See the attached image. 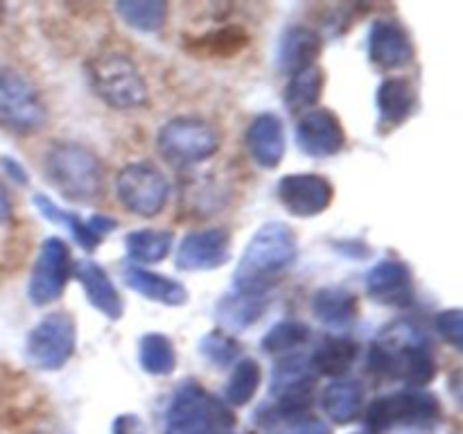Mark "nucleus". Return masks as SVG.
I'll return each mask as SVG.
<instances>
[{
  "label": "nucleus",
  "mask_w": 463,
  "mask_h": 434,
  "mask_svg": "<svg viewBox=\"0 0 463 434\" xmlns=\"http://www.w3.org/2000/svg\"><path fill=\"white\" fill-rule=\"evenodd\" d=\"M297 235L288 224L269 222L260 226L240 258L238 269H235V285L240 292L262 297L297 260Z\"/></svg>",
  "instance_id": "nucleus-1"
},
{
  "label": "nucleus",
  "mask_w": 463,
  "mask_h": 434,
  "mask_svg": "<svg viewBox=\"0 0 463 434\" xmlns=\"http://www.w3.org/2000/svg\"><path fill=\"white\" fill-rule=\"evenodd\" d=\"M369 371L380 378L425 387L437 378V360L414 328H405V333L389 330L383 339L371 344Z\"/></svg>",
  "instance_id": "nucleus-2"
},
{
  "label": "nucleus",
  "mask_w": 463,
  "mask_h": 434,
  "mask_svg": "<svg viewBox=\"0 0 463 434\" xmlns=\"http://www.w3.org/2000/svg\"><path fill=\"white\" fill-rule=\"evenodd\" d=\"M45 175L66 199L80 203L98 202L104 193V170L89 147L57 143L45 154Z\"/></svg>",
  "instance_id": "nucleus-3"
},
{
  "label": "nucleus",
  "mask_w": 463,
  "mask_h": 434,
  "mask_svg": "<svg viewBox=\"0 0 463 434\" xmlns=\"http://www.w3.org/2000/svg\"><path fill=\"white\" fill-rule=\"evenodd\" d=\"M95 93L113 108H138L147 102V84L127 54L102 52L89 61Z\"/></svg>",
  "instance_id": "nucleus-4"
},
{
  "label": "nucleus",
  "mask_w": 463,
  "mask_h": 434,
  "mask_svg": "<svg viewBox=\"0 0 463 434\" xmlns=\"http://www.w3.org/2000/svg\"><path fill=\"white\" fill-rule=\"evenodd\" d=\"M48 111L39 90L23 75L0 71V127L18 136H32L43 129Z\"/></svg>",
  "instance_id": "nucleus-5"
},
{
  "label": "nucleus",
  "mask_w": 463,
  "mask_h": 434,
  "mask_svg": "<svg viewBox=\"0 0 463 434\" xmlns=\"http://www.w3.org/2000/svg\"><path fill=\"white\" fill-rule=\"evenodd\" d=\"M220 147L215 129L199 118H175L158 131V152L172 165H194Z\"/></svg>",
  "instance_id": "nucleus-6"
},
{
  "label": "nucleus",
  "mask_w": 463,
  "mask_h": 434,
  "mask_svg": "<svg viewBox=\"0 0 463 434\" xmlns=\"http://www.w3.org/2000/svg\"><path fill=\"white\" fill-rule=\"evenodd\" d=\"M75 321L68 312H50L27 335L25 355L36 369L57 371L75 351Z\"/></svg>",
  "instance_id": "nucleus-7"
},
{
  "label": "nucleus",
  "mask_w": 463,
  "mask_h": 434,
  "mask_svg": "<svg viewBox=\"0 0 463 434\" xmlns=\"http://www.w3.org/2000/svg\"><path fill=\"white\" fill-rule=\"evenodd\" d=\"M116 190L122 206L140 217L158 215L170 194L165 175L147 161L129 163L122 167L116 181Z\"/></svg>",
  "instance_id": "nucleus-8"
},
{
  "label": "nucleus",
  "mask_w": 463,
  "mask_h": 434,
  "mask_svg": "<svg viewBox=\"0 0 463 434\" xmlns=\"http://www.w3.org/2000/svg\"><path fill=\"white\" fill-rule=\"evenodd\" d=\"M441 414V402L434 393L425 392H398L392 396H380L371 402L366 410V425L371 432H387L396 425H416L428 423L439 419Z\"/></svg>",
  "instance_id": "nucleus-9"
},
{
  "label": "nucleus",
  "mask_w": 463,
  "mask_h": 434,
  "mask_svg": "<svg viewBox=\"0 0 463 434\" xmlns=\"http://www.w3.org/2000/svg\"><path fill=\"white\" fill-rule=\"evenodd\" d=\"M72 271L71 249L63 240L48 238L41 244L39 258L32 269L30 285H27V297L34 306H50L57 301L66 289L68 278Z\"/></svg>",
  "instance_id": "nucleus-10"
},
{
  "label": "nucleus",
  "mask_w": 463,
  "mask_h": 434,
  "mask_svg": "<svg viewBox=\"0 0 463 434\" xmlns=\"http://www.w3.org/2000/svg\"><path fill=\"white\" fill-rule=\"evenodd\" d=\"M335 188L321 175H288L279 181V199L297 217H315L333 203Z\"/></svg>",
  "instance_id": "nucleus-11"
},
{
  "label": "nucleus",
  "mask_w": 463,
  "mask_h": 434,
  "mask_svg": "<svg viewBox=\"0 0 463 434\" xmlns=\"http://www.w3.org/2000/svg\"><path fill=\"white\" fill-rule=\"evenodd\" d=\"M213 428V396L197 382H188L175 393L165 419V434H208Z\"/></svg>",
  "instance_id": "nucleus-12"
},
{
  "label": "nucleus",
  "mask_w": 463,
  "mask_h": 434,
  "mask_svg": "<svg viewBox=\"0 0 463 434\" xmlns=\"http://www.w3.org/2000/svg\"><path fill=\"white\" fill-rule=\"evenodd\" d=\"M297 140L298 147L306 154L315 158H326L342 152L346 134H344L342 120L330 108L315 107L303 113V118L298 120Z\"/></svg>",
  "instance_id": "nucleus-13"
},
{
  "label": "nucleus",
  "mask_w": 463,
  "mask_h": 434,
  "mask_svg": "<svg viewBox=\"0 0 463 434\" xmlns=\"http://www.w3.org/2000/svg\"><path fill=\"white\" fill-rule=\"evenodd\" d=\"M231 256V235L224 229H206L185 235L176 249V267L184 271L217 269Z\"/></svg>",
  "instance_id": "nucleus-14"
},
{
  "label": "nucleus",
  "mask_w": 463,
  "mask_h": 434,
  "mask_svg": "<svg viewBox=\"0 0 463 434\" xmlns=\"http://www.w3.org/2000/svg\"><path fill=\"white\" fill-rule=\"evenodd\" d=\"M369 297L380 306L407 307L414 301L411 271L401 260H383L366 274Z\"/></svg>",
  "instance_id": "nucleus-15"
},
{
  "label": "nucleus",
  "mask_w": 463,
  "mask_h": 434,
  "mask_svg": "<svg viewBox=\"0 0 463 434\" xmlns=\"http://www.w3.org/2000/svg\"><path fill=\"white\" fill-rule=\"evenodd\" d=\"M369 57L380 71H398L414 59V45L398 23L375 21L369 36Z\"/></svg>",
  "instance_id": "nucleus-16"
},
{
  "label": "nucleus",
  "mask_w": 463,
  "mask_h": 434,
  "mask_svg": "<svg viewBox=\"0 0 463 434\" xmlns=\"http://www.w3.org/2000/svg\"><path fill=\"white\" fill-rule=\"evenodd\" d=\"M247 149L262 167H276L285 156V125L276 113H260L247 129Z\"/></svg>",
  "instance_id": "nucleus-17"
},
{
  "label": "nucleus",
  "mask_w": 463,
  "mask_h": 434,
  "mask_svg": "<svg viewBox=\"0 0 463 434\" xmlns=\"http://www.w3.org/2000/svg\"><path fill=\"white\" fill-rule=\"evenodd\" d=\"M122 280H125L127 288H131L134 292L143 294L149 301L165 303V306H184L188 301V292H185L184 285L179 280L170 278V276L156 274V271H149L145 267L127 265L122 271Z\"/></svg>",
  "instance_id": "nucleus-18"
},
{
  "label": "nucleus",
  "mask_w": 463,
  "mask_h": 434,
  "mask_svg": "<svg viewBox=\"0 0 463 434\" xmlns=\"http://www.w3.org/2000/svg\"><path fill=\"white\" fill-rule=\"evenodd\" d=\"M77 280L84 288L89 301L98 307L102 315H107L109 319H120L122 316V297L118 294L116 285L111 283L107 271L93 260H84L72 265Z\"/></svg>",
  "instance_id": "nucleus-19"
},
{
  "label": "nucleus",
  "mask_w": 463,
  "mask_h": 434,
  "mask_svg": "<svg viewBox=\"0 0 463 434\" xmlns=\"http://www.w3.org/2000/svg\"><path fill=\"white\" fill-rule=\"evenodd\" d=\"M34 203L36 208L48 217V220L59 222V224L66 226V229L75 235L77 242H80L84 249H89V251H93V249L102 242L104 235H107L109 231L116 229V222H111L109 217L95 215L93 220L84 222L77 215H72V212H66L59 206H54V203L50 202L48 197H43V194H36Z\"/></svg>",
  "instance_id": "nucleus-20"
},
{
  "label": "nucleus",
  "mask_w": 463,
  "mask_h": 434,
  "mask_svg": "<svg viewBox=\"0 0 463 434\" xmlns=\"http://www.w3.org/2000/svg\"><path fill=\"white\" fill-rule=\"evenodd\" d=\"M321 52V36L310 27H289L279 45V68L288 75L306 71L315 66Z\"/></svg>",
  "instance_id": "nucleus-21"
},
{
  "label": "nucleus",
  "mask_w": 463,
  "mask_h": 434,
  "mask_svg": "<svg viewBox=\"0 0 463 434\" xmlns=\"http://www.w3.org/2000/svg\"><path fill=\"white\" fill-rule=\"evenodd\" d=\"M360 344L351 337H326L310 357V369L319 375L342 378L355 362Z\"/></svg>",
  "instance_id": "nucleus-22"
},
{
  "label": "nucleus",
  "mask_w": 463,
  "mask_h": 434,
  "mask_svg": "<svg viewBox=\"0 0 463 434\" xmlns=\"http://www.w3.org/2000/svg\"><path fill=\"white\" fill-rule=\"evenodd\" d=\"M312 312L330 328H348L357 319V297L344 288H324L312 297Z\"/></svg>",
  "instance_id": "nucleus-23"
},
{
  "label": "nucleus",
  "mask_w": 463,
  "mask_h": 434,
  "mask_svg": "<svg viewBox=\"0 0 463 434\" xmlns=\"http://www.w3.org/2000/svg\"><path fill=\"white\" fill-rule=\"evenodd\" d=\"M321 405H324V411L335 423H351L360 414L362 405H364V387L357 380H333L326 387L324 396H321Z\"/></svg>",
  "instance_id": "nucleus-24"
},
{
  "label": "nucleus",
  "mask_w": 463,
  "mask_h": 434,
  "mask_svg": "<svg viewBox=\"0 0 463 434\" xmlns=\"http://www.w3.org/2000/svg\"><path fill=\"white\" fill-rule=\"evenodd\" d=\"M380 122L384 127H398L410 118L414 108V89L405 77H389L378 90Z\"/></svg>",
  "instance_id": "nucleus-25"
},
{
  "label": "nucleus",
  "mask_w": 463,
  "mask_h": 434,
  "mask_svg": "<svg viewBox=\"0 0 463 434\" xmlns=\"http://www.w3.org/2000/svg\"><path fill=\"white\" fill-rule=\"evenodd\" d=\"M267 310V303L262 297L256 294L238 292L233 297H226L224 301L217 306V319L226 326V328H251Z\"/></svg>",
  "instance_id": "nucleus-26"
},
{
  "label": "nucleus",
  "mask_w": 463,
  "mask_h": 434,
  "mask_svg": "<svg viewBox=\"0 0 463 434\" xmlns=\"http://www.w3.org/2000/svg\"><path fill=\"white\" fill-rule=\"evenodd\" d=\"M138 362L147 373L170 375L176 366L175 346L161 333L143 335V339L138 344Z\"/></svg>",
  "instance_id": "nucleus-27"
},
{
  "label": "nucleus",
  "mask_w": 463,
  "mask_h": 434,
  "mask_svg": "<svg viewBox=\"0 0 463 434\" xmlns=\"http://www.w3.org/2000/svg\"><path fill=\"white\" fill-rule=\"evenodd\" d=\"M321 89H324V71L319 66H310L292 75L285 90V102L292 111H310L319 102Z\"/></svg>",
  "instance_id": "nucleus-28"
},
{
  "label": "nucleus",
  "mask_w": 463,
  "mask_h": 434,
  "mask_svg": "<svg viewBox=\"0 0 463 434\" xmlns=\"http://www.w3.org/2000/svg\"><path fill=\"white\" fill-rule=\"evenodd\" d=\"M262 382V369L256 360L247 357V360H240L235 364L233 373H231L229 382L224 389V401L231 402L235 407H242L247 402H251V398L256 396V392L260 389Z\"/></svg>",
  "instance_id": "nucleus-29"
},
{
  "label": "nucleus",
  "mask_w": 463,
  "mask_h": 434,
  "mask_svg": "<svg viewBox=\"0 0 463 434\" xmlns=\"http://www.w3.org/2000/svg\"><path fill=\"white\" fill-rule=\"evenodd\" d=\"M127 251L138 262H161L172 251V235L167 231L140 229L127 235Z\"/></svg>",
  "instance_id": "nucleus-30"
},
{
  "label": "nucleus",
  "mask_w": 463,
  "mask_h": 434,
  "mask_svg": "<svg viewBox=\"0 0 463 434\" xmlns=\"http://www.w3.org/2000/svg\"><path fill=\"white\" fill-rule=\"evenodd\" d=\"M116 12L120 14L127 25L136 27V30L156 32L165 23L167 5L158 3V0H127V3L116 5Z\"/></svg>",
  "instance_id": "nucleus-31"
},
{
  "label": "nucleus",
  "mask_w": 463,
  "mask_h": 434,
  "mask_svg": "<svg viewBox=\"0 0 463 434\" xmlns=\"http://www.w3.org/2000/svg\"><path fill=\"white\" fill-rule=\"evenodd\" d=\"M249 43V34L240 25H226L211 34L199 36L193 48L202 54H213V57H231L240 52Z\"/></svg>",
  "instance_id": "nucleus-32"
},
{
  "label": "nucleus",
  "mask_w": 463,
  "mask_h": 434,
  "mask_svg": "<svg viewBox=\"0 0 463 434\" xmlns=\"http://www.w3.org/2000/svg\"><path fill=\"white\" fill-rule=\"evenodd\" d=\"M310 339V328L303 321H280L262 337V351L269 355H288Z\"/></svg>",
  "instance_id": "nucleus-33"
},
{
  "label": "nucleus",
  "mask_w": 463,
  "mask_h": 434,
  "mask_svg": "<svg viewBox=\"0 0 463 434\" xmlns=\"http://www.w3.org/2000/svg\"><path fill=\"white\" fill-rule=\"evenodd\" d=\"M202 355L217 366H229L240 357V344L224 330H213L202 339Z\"/></svg>",
  "instance_id": "nucleus-34"
},
{
  "label": "nucleus",
  "mask_w": 463,
  "mask_h": 434,
  "mask_svg": "<svg viewBox=\"0 0 463 434\" xmlns=\"http://www.w3.org/2000/svg\"><path fill=\"white\" fill-rule=\"evenodd\" d=\"M437 328L452 346H461V310L459 307H452V310L441 312L437 316Z\"/></svg>",
  "instance_id": "nucleus-35"
},
{
  "label": "nucleus",
  "mask_w": 463,
  "mask_h": 434,
  "mask_svg": "<svg viewBox=\"0 0 463 434\" xmlns=\"http://www.w3.org/2000/svg\"><path fill=\"white\" fill-rule=\"evenodd\" d=\"M280 434H333L328 425L319 419H310V416H301V419H294L288 428Z\"/></svg>",
  "instance_id": "nucleus-36"
},
{
  "label": "nucleus",
  "mask_w": 463,
  "mask_h": 434,
  "mask_svg": "<svg viewBox=\"0 0 463 434\" xmlns=\"http://www.w3.org/2000/svg\"><path fill=\"white\" fill-rule=\"evenodd\" d=\"M113 434H145V423L136 414H120L113 420Z\"/></svg>",
  "instance_id": "nucleus-37"
},
{
  "label": "nucleus",
  "mask_w": 463,
  "mask_h": 434,
  "mask_svg": "<svg viewBox=\"0 0 463 434\" xmlns=\"http://www.w3.org/2000/svg\"><path fill=\"white\" fill-rule=\"evenodd\" d=\"M12 217V202H9V194L5 190L3 181H0V226Z\"/></svg>",
  "instance_id": "nucleus-38"
},
{
  "label": "nucleus",
  "mask_w": 463,
  "mask_h": 434,
  "mask_svg": "<svg viewBox=\"0 0 463 434\" xmlns=\"http://www.w3.org/2000/svg\"><path fill=\"white\" fill-rule=\"evenodd\" d=\"M220 434H229V432H220Z\"/></svg>",
  "instance_id": "nucleus-39"
}]
</instances>
